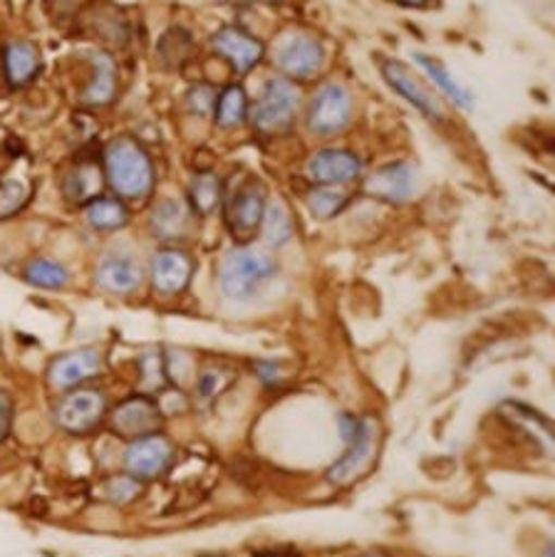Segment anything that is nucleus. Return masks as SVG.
<instances>
[{
	"label": "nucleus",
	"instance_id": "f257e3e1",
	"mask_svg": "<svg viewBox=\"0 0 555 557\" xmlns=\"http://www.w3.org/2000/svg\"><path fill=\"white\" fill-rule=\"evenodd\" d=\"M104 176L122 199H147L155 188V166L145 149L132 137H118L104 149Z\"/></svg>",
	"mask_w": 555,
	"mask_h": 557
},
{
	"label": "nucleus",
	"instance_id": "f03ea898",
	"mask_svg": "<svg viewBox=\"0 0 555 557\" xmlns=\"http://www.w3.org/2000/svg\"><path fill=\"white\" fill-rule=\"evenodd\" d=\"M278 263L271 253L258 248H234L219 268L221 293L231 300L254 298L266 281H271Z\"/></svg>",
	"mask_w": 555,
	"mask_h": 557
},
{
	"label": "nucleus",
	"instance_id": "7ed1b4c3",
	"mask_svg": "<svg viewBox=\"0 0 555 557\" xmlns=\"http://www.w3.org/2000/svg\"><path fill=\"white\" fill-rule=\"evenodd\" d=\"M300 110V89L288 77H275L266 85L261 100L248 110L254 127L263 134L285 132Z\"/></svg>",
	"mask_w": 555,
	"mask_h": 557
},
{
	"label": "nucleus",
	"instance_id": "20e7f679",
	"mask_svg": "<svg viewBox=\"0 0 555 557\" xmlns=\"http://www.w3.org/2000/svg\"><path fill=\"white\" fill-rule=\"evenodd\" d=\"M343 436L347 442V451L340 461L328 471L330 483L335 486H345L350 483L355 475H360L370 458L374 454V442H378V429L370 419H355V417H343Z\"/></svg>",
	"mask_w": 555,
	"mask_h": 557
},
{
	"label": "nucleus",
	"instance_id": "39448f33",
	"mask_svg": "<svg viewBox=\"0 0 555 557\" xmlns=\"http://www.w3.org/2000/svg\"><path fill=\"white\" fill-rule=\"evenodd\" d=\"M266 211V188L258 178L240 182L234 194L226 201V226L231 236L240 244H248L261 228Z\"/></svg>",
	"mask_w": 555,
	"mask_h": 557
},
{
	"label": "nucleus",
	"instance_id": "423d86ee",
	"mask_svg": "<svg viewBox=\"0 0 555 557\" xmlns=\"http://www.w3.org/2000/svg\"><path fill=\"white\" fill-rule=\"evenodd\" d=\"M353 122V97L343 85L330 83L318 89L308 112V129L316 137H333Z\"/></svg>",
	"mask_w": 555,
	"mask_h": 557
},
{
	"label": "nucleus",
	"instance_id": "0eeeda50",
	"mask_svg": "<svg viewBox=\"0 0 555 557\" xmlns=\"http://www.w3.org/2000/svg\"><path fill=\"white\" fill-rule=\"evenodd\" d=\"M107 399L100 389H73L58 404L55 421L70 434H87L104 419Z\"/></svg>",
	"mask_w": 555,
	"mask_h": 557
},
{
	"label": "nucleus",
	"instance_id": "6e6552de",
	"mask_svg": "<svg viewBox=\"0 0 555 557\" xmlns=\"http://www.w3.org/2000/svg\"><path fill=\"white\" fill-rule=\"evenodd\" d=\"M174 461V446L169 438L151 434V436H141L134 438L130 444L127 454H124V463H127L130 475L139 481H151L164 475L169 469H172Z\"/></svg>",
	"mask_w": 555,
	"mask_h": 557
},
{
	"label": "nucleus",
	"instance_id": "1a4fd4ad",
	"mask_svg": "<svg viewBox=\"0 0 555 557\" xmlns=\"http://www.w3.org/2000/svg\"><path fill=\"white\" fill-rule=\"evenodd\" d=\"M322 62H325V50L310 35H291L275 50V65L285 72V77L293 79H308L318 75Z\"/></svg>",
	"mask_w": 555,
	"mask_h": 557
},
{
	"label": "nucleus",
	"instance_id": "9d476101",
	"mask_svg": "<svg viewBox=\"0 0 555 557\" xmlns=\"http://www.w3.org/2000/svg\"><path fill=\"white\" fill-rule=\"evenodd\" d=\"M110 426L122 438H141L157 434L161 426V409L157 401L149 397H132L122 401L118 409L112 411Z\"/></svg>",
	"mask_w": 555,
	"mask_h": 557
},
{
	"label": "nucleus",
	"instance_id": "9b49d317",
	"mask_svg": "<svg viewBox=\"0 0 555 557\" xmlns=\"http://www.w3.org/2000/svg\"><path fill=\"white\" fill-rule=\"evenodd\" d=\"M308 176L316 186H343L362 176V161L353 151L322 149L308 161Z\"/></svg>",
	"mask_w": 555,
	"mask_h": 557
},
{
	"label": "nucleus",
	"instance_id": "f8f14e48",
	"mask_svg": "<svg viewBox=\"0 0 555 557\" xmlns=\"http://www.w3.org/2000/svg\"><path fill=\"white\" fill-rule=\"evenodd\" d=\"M194 260L186 250L161 248L151 258V285L161 295H178L192 283Z\"/></svg>",
	"mask_w": 555,
	"mask_h": 557
},
{
	"label": "nucleus",
	"instance_id": "ddd939ff",
	"mask_svg": "<svg viewBox=\"0 0 555 557\" xmlns=\"http://www.w3.org/2000/svg\"><path fill=\"white\" fill-rule=\"evenodd\" d=\"M382 77L395 92L402 97V100L409 102L419 114H424L427 120H442V110L434 100V95L419 83V79L411 75L409 67L402 65L397 60H382L380 62Z\"/></svg>",
	"mask_w": 555,
	"mask_h": 557
},
{
	"label": "nucleus",
	"instance_id": "4468645a",
	"mask_svg": "<svg viewBox=\"0 0 555 557\" xmlns=\"http://www.w3.org/2000/svg\"><path fill=\"white\" fill-rule=\"evenodd\" d=\"M213 48H217L219 55L234 67L236 75H246V72L254 70L258 62L263 60V45L258 42L254 35L234 28V25L221 28L213 35Z\"/></svg>",
	"mask_w": 555,
	"mask_h": 557
},
{
	"label": "nucleus",
	"instance_id": "2eb2a0df",
	"mask_svg": "<svg viewBox=\"0 0 555 557\" xmlns=\"http://www.w3.org/2000/svg\"><path fill=\"white\" fill-rule=\"evenodd\" d=\"M365 194L387 203H405L417 191V172L409 164H390L365 178Z\"/></svg>",
	"mask_w": 555,
	"mask_h": 557
},
{
	"label": "nucleus",
	"instance_id": "dca6fc26",
	"mask_svg": "<svg viewBox=\"0 0 555 557\" xmlns=\"http://www.w3.org/2000/svg\"><path fill=\"white\" fill-rule=\"evenodd\" d=\"M102 372V357L97 349H77V352H67L58 357L50 364V382L58 389H75L87 380H92Z\"/></svg>",
	"mask_w": 555,
	"mask_h": 557
},
{
	"label": "nucleus",
	"instance_id": "f3484780",
	"mask_svg": "<svg viewBox=\"0 0 555 557\" xmlns=\"http://www.w3.org/2000/svg\"><path fill=\"white\" fill-rule=\"evenodd\" d=\"M95 281L107 293L130 295L137 290L141 281H145V273H141V265L132 256L110 253L100 260V265H97Z\"/></svg>",
	"mask_w": 555,
	"mask_h": 557
},
{
	"label": "nucleus",
	"instance_id": "a211bd4d",
	"mask_svg": "<svg viewBox=\"0 0 555 557\" xmlns=\"http://www.w3.org/2000/svg\"><path fill=\"white\" fill-rule=\"evenodd\" d=\"M5 77L11 87H25L33 83L40 70V55L30 42H11L5 48Z\"/></svg>",
	"mask_w": 555,
	"mask_h": 557
},
{
	"label": "nucleus",
	"instance_id": "6ab92c4d",
	"mask_svg": "<svg viewBox=\"0 0 555 557\" xmlns=\"http://www.w3.org/2000/svg\"><path fill=\"white\" fill-rule=\"evenodd\" d=\"M149 226L151 233L161 240H178L186 236V231H189V211H186V206L178 203L176 199H166L151 211Z\"/></svg>",
	"mask_w": 555,
	"mask_h": 557
},
{
	"label": "nucleus",
	"instance_id": "aec40b11",
	"mask_svg": "<svg viewBox=\"0 0 555 557\" xmlns=\"http://www.w3.org/2000/svg\"><path fill=\"white\" fill-rule=\"evenodd\" d=\"M102 191V169L95 161H79V164L70 172L65 182V194L70 201L75 203H89L97 199Z\"/></svg>",
	"mask_w": 555,
	"mask_h": 557
},
{
	"label": "nucleus",
	"instance_id": "412c9836",
	"mask_svg": "<svg viewBox=\"0 0 555 557\" xmlns=\"http://www.w3.org/2000/svg\"><path fill=\"white\" fill-rule=\"evenodd\" d=\"M92 67L95 77L85 92V102L92 107L110 104L114 100V92H118V67H114L112 58L104 55V52H95Z\"/></svg>",
	"mask_w": 555,
	"mask_h": 557
},
{
	"label": "nucleus",
	"instance_id": "4be33fe9",
	"mask_svg": "<svg viewBox=\"0 0 555 557\" xmlns=\"http://www.w3.org/2000/svg\"><path fill=\"white\" fill-rule=\"evenodd\" d=\"M417 62L419 65L424 67V72L429 77H432V83L442 89V92L449 97V100L456 104V107H464V110H469V107L473 104V95L469 92L467 87H464L459 79H456L449 70H446L442 62H439L436 58H429L424 55V52H417Z\"/></svg>",
	"mask_w": 555,
	"mask_h": 557
},
{
	"label": "nucleus",
	"instance_id": "5701e85b",
	"mask_svg": "<svg viewBox=\"0 0 555 557\" xmlns=\"http://www.w3.org/2000/svg\"><path fill=\"white\" fill-rule=\"evenodd\" d=\"M87 221L95 231H120L130 223V211L120 199L97 196L87 203Z\"/></svg>",
	"mask_w": 555,
	"mask_h": 557
},
{
	"label": "nucleus",
	"instance_id": "b1692460",
	"mask_svg": "<svg viewBox=\"0 0 555 557\" xmlns=\"http://www.w3.org/2000/svg\"><path fill=\"white\" fill-rule=\"evenodd\" d=\"M213 116L223 129H234L248 120V97L240 85H231L223 89L213 102Z\"/></svg>",
	"mask_w": 555,
	"mask_h": 557
},
{
	"label": "nucleus",
	"instance_id": "393cba45",
	"mask_svg": "<svg viewBox=\"0 0 555 557\" xmlns=\"http://www.w3.org/2000/svg\"><path fill=\"white\" fill-rule=\"evenodd\" d=\"M223 201V184L217 174L201 172L189 186V203L196 215H211Z\"/></svg>",
	"mask_w": 555,
	"mask_h": 557
},
{
	"label": "nucleus",
	"instance_id": "a878e982",
	"mask_svg": "<svg viewBox=\"0 0 555 557\" xmlns=\"http://www.w3.org/2000/svg\"><path fill=\"white\" fill-rule=\"evenodd\" d=\"M350 203V194H345L337 186H312L308 194V209L316 219H333L345 206Z\"/></svg>",
	"mask_w": 555,
	"mask_h": 557
},
{
	"label": "nucleus",
	"instance_id": "bb28decb",
	"mask_svg": "<svg viewBox=\"0 0 555 557\" xmlns=\"http://www.w3.org/2000/svg\"><path fill=\"white\" fill-rule=\"evenodd\" d=\"M263 236L271 246H285L288 240L293 238V219H291V211L285 209L281 201H273V203H266V211H263Z\"/></svg>",
	"mask_w": 555,
	"mask_h": 557
},
{
	"label": "nucleus",
	"instance_id": "cd10ccee",
	"mask_svg": "<svg viewBox=\"0 0 555 557\" xmlns=\"http://www.w3.org/2000/svg\"><path fill=\"white\" fill-rule=\"evenodd\" d=\"M25 281L35 287H48V290H60L70 283V273L65 265L55 263V260L38 258L25 268Z\"/></svg>",
	"mask_w": 555,
	"mask_h": 557
},
{
	"label": "nucleus",
	"instance_id": "c85d7f7f",
	"mask_svg": "<svg viewBox=\"0 0 555 557\" xmlns=\"http://www.w3.org/2000/svg\"><path fill=\"white\" fill-rule=\"evenodd\" d=\"M30 201V186L21 178H0V221L21 213Z\"/></svg>",
	"mask_w": 555,
	"mask_h": 557
},
{
	"label": "nucleus",
	"instance_id": "c756f323",
	"mask_svg": "<svg viewBox=\"0 0 555 557\" xmlns=\"http://www.w3.org/2000/svg\"><path fill=\"white\" fill-rule=\"evenodd\" d=\"M169 372L166 362L161 352H147L141 357V382H145L147 389H161L166 384Z\"/></svg>",
	"mask_w": 555,
	"mask_h": 557
},
{
	"label": "nucleus",
	"instance_id": "7c9ffc66",
	"mask_svg": "<svg viewBox=\"0 0 555 557\" xmlns=\"http://www.w3.org/2000/svg\"><path fill=\"white\" fill-rule=\"evenodd\" d=\"M141 493V481L134 479V475H118L107 483V498L118 506H127Z\"/></svg>",
	"mask_w": 555,
	"mask_h": 557
},
{
	"label": "nucleus",
	"instance_id": "2f4dec72",
	"mask_svg": "<svg viewBox=\"0 0 555 557\" xmlns=\"http://www.w3.org/2000/svg\"><path fill=\"white\" fill-rule=\"evenodd\" d=\"M231 384V374L226 370H206L199 376V394L203 399H213Z\"/></svg>",
	"mask_w": 555,
	"mask_h": 557
},
{
	"label": "nucleus",
	"instance_id": "473e14b6",
	"mask_svg": "<svg viewBox=\"0 0 555 557\" xmlns=\"http://www.w3.org/2000/svg\"><path fill=\"white\" fill-rule=\"evenodd\" d=\"M11 424H13V399L11 394L0 389V442L11 434Z\"/></svg>",
	"mask_w": 555,
	"mask_h": 557
},
{
	"label": "nucleus",
	"instance_id": "72a5a7b5",
	"mask_svg": "<svg viewBox=\"0 0 555 557\" xmlns=\"http://www.w3.org/2000/svg\"><path fill=\"white\" fill-rule=\"evenodd\" d=\"M256 374L261 376L266 384H271V386L281 382V367H278L275 362H258L256 364Z\"/></svg>",
	"mask_w": 555,
	"mask_h": 557
},
{
	"label": "nucleus",
	"instance_id": "f704fd0d",
	"mask_svg": "<svg viewBox=\"0 0 555 557\" xmlns=\"http://www.w3.org/2000/svg\"><path fill=\"white\" fill-rule=\"evenodd\" d=\"M402 8H417V11H427V8H434L436 0H392Z\"/></svg>",
	"mask_w": 555,
	"mask_h": 557
},
{
	"label": "nucleus",
	"instance_id": "c9c22d12",
	"mask_svg": "<svg viewBox=\"0 0 555 557\" xmlns=\"http://www.w3.org/2000/svg\"><path fill=\"white\" fill-rule=\"evenodd\" d=\"M266 557H293V555H285V553H271V555H266Z\"/></svg>",
	"mask_w": 555,
	"mask_h": 557
},
{
	"label": "nucleus",
	"instance_id": "e433bc0d",
	"mask_svg": "<svg viewBox=\"0 0 555 557\" xmlns=\"http://www.w3.org/2000/svg\"><path fill=\"white\" fill-rule=\"evenodd\" d=\"M261 3H281V0H261Z\"/></svg>",
	"mask_w": 555,
	"mask_h": 557
},
{
	"label": "nucleus",
	"instance_id": "4c0bfd02",
	"mask_svg": "<svg viewBox=\"0 0 555 557\" xmlns=\"http://www.w3.org/2000/svg\"><path fill=\"white\" fill-rule=\"evenodd\" d=\"M367 557H382V555H367Z\"/></svg>",
	"mask_w": 555,
	"mask_h": 557
}]
</instances>
